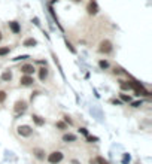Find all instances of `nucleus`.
Returning <instances> with one entry per match:
<instances>
[{
	"instance_id": "obj_1",
	"label": "nucleus",
	"mask_w": 152,
	"mask_h": 164,
	"mask_svg": "<svg viewBox=\"0 0 152 164\" xmlns=\"http://www.w3.org/2000/svg\"><path fill=\"white\" fill-rule=\"evenodd\" d=\"M112 49H114V46H112V42L108 41V39L102 41L100 45H98V52H102V54H109V52H112Z\"/></svg>"
},
{
	"instance_id": "obj_2",
	"label": "nucleus",
	"mask_w": 152,
	"mask_h": 164,
	"mask_svg": "<svg viewBox=\"0 0 152 164\" xmlns=\"http://www.w3.org/2000/svg\"><path fill=\"white\" fill-rule=\"evenodd\" d=\"M61 160H63V152H60V151H54V152H51L48 155V163L49 164H57Z\"/></svg>"
},
{
	"instance_id": "obj_3",
	"label": "nucleus",
	"mask_w": 152,
	"mask_h": 164,
	"mask_svg": "<svg viewBox=\"0 0 152 164\" xmlns=\"http://www.w3.org/2000/svg\"><path fill=\"white\" fill-rule=\"evenodd\" d=\"M25 109H27V102H24V100H18L15 103V106H14V110H15L17 114L25 112Z\"/></svg>"
},
{
	"instance_id": "obj_4",
	"label": "nucleus",
	"mask_w": 152,
	"mask_h": 164,
	"mask_svg": "<svg viewBox=\"0 0 152 164\" xmlns=\"http://www.w3.org/2000/svg\"><path fill=\"white\" fill-rule=\"evenodd\" d=\"M19 70H21V73H24V75H30V76L36 72V69H35V66H33V64H23Z\"/></svg>"
},
{
	"instance_id": "obj_5",
	"label": "nucleus",
	"mask_w": 152,
	"mask_h": 164,
	"mask_svg": "<svg viewBox=\"0 0 152 164\" xmlns=\"http://www.w3.org/2000/svg\"><path fill=\"white\" fill-rule=\"evenodd\" d=\"M31 127L30 125H19L18 127V134L19 136H24V137H29L31 134Z\"/></svg>"
},
{
	"instance_id": "obj_6",
	"label": "nucleus",
	"mask_w": 152,
	"mask_h": 164,
	"mask_svg": "<svg viewBox=\"0 0 152 164\" xmlns=\"http://www.w3.org/2000/svg\"><path fill=\"white\" fill-rule=\"evenodd\" d=\"M33 82H35V81H33V78L30 75H24L21 79H19V84H21L23 87H30Z\"/></svg>"
},
{
	"instance_id": "obj_7",
	"label": "nucleus",
	"mask_w": 152,
	"mask_h": 164,
	"mask_svg": "<svg viewBox=\"0 0 152 164\" xmlns=\"http://www.w3.org/2000/svg\"><path fill=\"white\" fill-rule=\"evenodd\" d=\"M9 29L12 30V33H14V35H18V33L21 31V25H19L17 21H11V23H9Z\"/></svg>"
},
{
	"instance_id": "obj_8",
	"label": "nucleus",
	"mask_w": 152,
	"mask_h": 164,
	"mask_svg": "<svg viewBox=\"0 0 152 164\" xmlns=\"http://www.w3.org/2000/svg\"><path fill=\"white\" fill-rule=\"evenodd\" d=\"M87 11H88V14H90V15H96L97 12H98V6H97V5H96L94 2H91V3L88 5Z\"/></svg>"
},
{
	"instance_id": "obj_9",
	"label": "nucleus",
	"mask_w": 152,
	"mask_h": 164,
	"mask_svg": "<svg viewBox=\"0 0 152 164\" xmlns=\"http://www.w3.org/2000/svg\"><path fill=\"white\" fill-rule=\"evenodd\" d=\"M23 45H24L25 48H31V46H36V45H37V42H36V39L30 37V39H25Z\"/></svg>"
},
{
	"instance_id": "obj_10",
	"label": "nucleus",
	"mask_w": 152,
	"mask_h": 164,
	"mask_svg": "<svg viewBox=\"0 0 152 164\" xmlns=\"http://www.w3.org/2000/svg\"><path fill=\"white\" fill-rule=\"evenodd\" d=\"M11 79H12V72L11 70H5L2 73V81L3 82H9Z\"/></svg>"
},
{
	"instance_id": "obj_11",
	"label": "nucleus",
	"mask_w": 152,
	"mask_h": 164,
	"mask_svg": "<svg viewBox=\"0 0 152 164\" xmlns=\"http://www.w3.org/2000/svg\"><path fill=\"white\" fill-rule=\"evenodd\" d=\"M46 78H48V69H46V67L39 69V79H40V81H45Z\"/></svg>"
},
{
	"instance_id": "obj_12",
	"label": "nucleus",
	"mask_w": 152,
	"mask_h": 164,
	"mask_svg": "<svg viewBox=\"0 0 152 164\" xmlns=\"http://www.w3.org/2000/svg\"><path fill=\"white\" fill-rule=\"evenodd\" d=\"M9 52H11V48H9V46H0V57L8 55Z\"/></svg>"
},
{
	"instance_id": "obj_13",
	"label": "nucleus",
	"mask_w": 152,
	"mask_h": 164,
	"mask_svg": "<svg viewBox=\"0 0 152 164\" xmlns=\"http://www.w3.org/2000/svg\"><path fill=\"white\" fill-rule=\"evenodd\" d=\"M63 140L64 142H75L76 140V136H73V134H64L63 136Z\"/></svg>"
},
{
	"instance_id": "obj_14",
	"label": "nucleus",
	"mask_w": 152,
	"mask_h": 164,
	"mask_svg": "<svg viewBox=\"0 0 152 164\" xmlns=\"http://www.w3.org/2000/svg\"><path fill=\"white\" fill-rule=\"evenodd\" d=\"M33 121H35L37 125H43V124H45V120H42V118L37 116V115H33Z\"/></svg>"
},
{
	"instance_id": "obj_15",
	"label": "nucleus",
	"mask_w": 152,
	"mask_h": 164,
	"mask_svg": "<svg viewBox=\"0 0 152 164\" xmlns=\"http://www.w3.org/2000/svg\"><path fill=\"white\" fill-rule=\"evenodd\" d=\"M121 88L122 90H130V88H133V84H130L127 81H121Z\"/></svg>"
},
{
	"instance_id": "obj_16",
	"label": "nucleus",
	"mask_w": 152,
	"mask_h": 164,
	"mask_svg": "<svg viewBox=\"0 0 152 164\" xmlns=\"http://www.w3.org/2000/svg\"><path fill=\"white\" fill-rule=\"evenodd\" d=\"M98 66H100L102 69H108L109 67V63L106 60H100V61H98Z\"/></svg>"
},
{
	"instance_id": "obj_17",
	"label": "nucleus",
	"mask_w": 152,
	"mask_h": 164,
	"mask_svg": "<svg viewBox=\"0 0 152 164\" xmlns=\"http://www.w3.org/2000/svg\"><path fill=\"white\" fill-rule=\"evenodd\" d=\"M5 98H6V93L5 91H0V103H3Z\"/></svg>"
},
{
	"instance_id": "obj_18",
	"label": "nucleus",
	"mask_w": 152,
	"mask_h": 164,
	"mask_svg": "<svg viewBox=\"0 0 152 164\" xmlns=\"http://www.w3.org/2000/svg\"><path fill=\"white\" fill-rule=\"evenodd\" d=\"M121 98H122L124 102H130V100H131V97L127 96V94H121Z\"/></svg>"
},
{
	"instance_id": "obj_19",
	"label": "nucleus",
	"mask_w": 152,
	"mask_h": 164,
	"mask_svg": "<svg viewBox=\"0 0 152 164\" xmlns=\"http://www.w3.org/2000/svg\"><path fill=\"white\" fill-rule=\"evenodd\" d=\"M97 163H98V164H108V161H106V160H103L102 157H98V158H97Z\"/></svg>"
},
{
	"instance_id": "obj_20",
	"label": "nucleus",
	"mask_w": 152,
	"mask_h": 164,
	"mask_svg": "<svg viewBox=\"0 0 152 164\" xmlns=\"http://www.w3.org/2000/svg\"><path fill=\"white\" fill-rule=\"evenodd\" d=\"M131 104H133V108H139V106H142V100L140 102H133Z\"/></svg>"
},
{
	"instance_id": "obj_21",
	"label": "nucleus",
	"mask_w": 152,
	"mask_h": 164,
	"mask_svg": "<svg viewBox=\"0 0 152 164\" xmlns=\"http://www.w3.org/2000/svg\"><path fill=\"white\" fill-rule=\"evenodd\" d=\"M43 152L42 151H36V157H39V158H43V155H42Z\"/></svg>"
},
{
	"instance_id": "obj_22",
	"label": "nucleus",
	"mask_w": 152,
	"mask_h": 164,
	"mask_svg": "<svg viewBox=\"0 0 152 164\" xmlns=\"http://www.w3.org/2000/svg\"><path fill=\"white\" fill-rule=\"evenodd\" d=\"M57 127H60V128H66V124H64V122H57Z\"/></svg>"
},
{
	"instance_id": "obj_23",
	"label": "nucleus",
	"mask_w": 152,
	"mask_h": 164,
	"mask_svg": "<svg viewBox=\"0 0 152 164\" xmlns=\"http://www.w3.org/2000/svg\"><path fill=\"white\" fill-rule=\"evenodd\" d=\"M79 131H81V133H82V134H85V136H88V131H87V130H85V128H81V130H79Z\"/></svg>"
},
{
	"instance_id": "obj_24",
	"label": "nucleus",
	"mask_w": 152,
	"mask_h": 164,
	"mask_svg": "<svg viewBox=\"0 0 152 164\" xmlns=\"http://www.w3.org/2000/svg\"><path fill=\"white\" fill-rule=\"evenodd\" d=\"M88 140H90V142H94V140H97V139H96V137H90V136H88Z\"/></svg>"
},
{
	"instance_id": "obj_25",
	"label": "nucleus",
	"mask_w": 152,
	"mask_h": 164,
	"mask_svg": "<svg viewBox=\"0 0 152 164\" xmlns=\"http://www.w3.org/2000/svg\"><path fill=\"white\" fill-rule=\"evenodd\" d=\"M0 41H2V31H0Z\"/></svg>"
},
{
	"instance_id": "obj_26",
	"label": "nucleus",
	"mask_w": 152,
	"mask_h": 164,
	"mask_svg": "<svg viewBox=\"0 0 152 164\" xmlns=\"http://www.w3.org/2000/svg\"><path fill=\"white\" fill-rule=\"evenodd\" d=\"M73 2H81V0H73Z\"/></svg>"
}]
</instances>
